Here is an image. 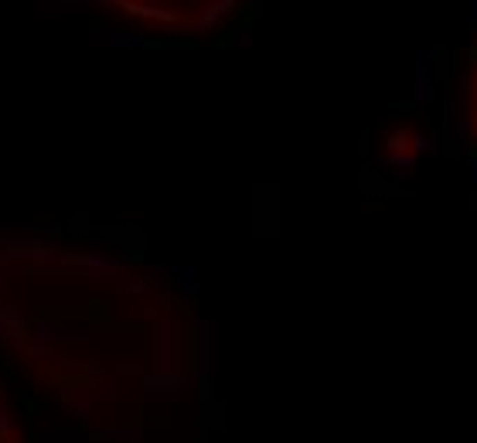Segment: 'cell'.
<instances>
[{
	"label": "cell",
	"mask_w": 477,
	"mask_h": 443,
	"mask_svg": "<svg viewBox=\"0 0 477 443\" xmlns=\"http://www.w3.org/2000/svg\"><path fill=\"white\" fill-rule=\"evenodd\" d=\"M79 341H89L85 327H62L51 318H38V321L31 324V345L55 348V345H79Z\"/></svg>",
	"instance_id": "obj_1"
},
{
	"label": "cell",
	"mask_w": 477,
	"mask_h": 443,
	"mask_svg": "<svg viewBox=\"0 0 477 443\" xmlns=\"http://www.w3.org/2000/svg\"><path fill=\"white\" fill-rule=\"evenodd\" d=\"M24 331H28V318L0 297V345H7L14 351L24 348Z\"/></svg>",
	"instance_id": "obj_2"
},
{
	"label": "cell",
	"mask_w": 477,
	"mask_h": 443,
	"mask_svg": "<svg viewBox=\"0 0 477 443\" xmlns=\"http://www.w3.org/2000/svg\"><path fill=\"white\" fill-rule=\"evenodd\" d=\"M238 3H242V0H208V3L201 7V14L191 21V28H195V31H215L229 14H236Z\"/></svg>",
	"instance_id": "obj_3"
},
{
	"label": "cell",
	"mask_w": 477,
	"mask_h": 443,
	"mask_svg": "<svg viewBox=\"0 0 477 443\" xmlns=\"http://www.w3.org/2000/svg\"><path fill=\"white\" fill-rule=\"evenodd\" d=\"M433 76H437V65H433V51H416V99H433Z\"/></svg>",
	"instance_id": "obj_4"
},
{
	"label": "cell",
	"mask_w": 477,
	"mask_h": 443,
	"mask_svg": "<svg viewBox=\"0 0 477 443\" xmlns=\"http://www.w3.org/2000/svg\"><path fill=\"white\" fill-rule=\"evenodd\" d=\"M147 44H150V38L144 28H123L110 41V48H147Z\"/></svg>",
	"instance_id": "obj_5"
},
{
	"label": "cell",
	"mask_w": 477,
	"mask_h": 443,
	"mask_svg": "<svg viewBox=\"0 0 477 443\" xmlns=\"http://www.w3.org/2000/svg\"><path fill=\"white\" fill-rule=\"evenodd\" d=\"M171 277H177V283H181V290L191 297L195 290H198V277H201V270L198 266H174L171 270Z\"/></svg>",
	"instance_id": "obj_6"
},
{
	"label": "cell",
	"mask_w": 477,
	"mask_h": 443,
	"mask_svg": "<svg viewBox=\"0 0 477 443\" xmlns=\"http://www.w3.org/2000/svg\"><path fill=\"white\" fill-rule=\"evenodd\" d=\"M17 426H21V419H17L7 406L0 403V440H10V437L17 433Z\"/></svg>",
	"instance_id": "obj_7"
},
{
	"label": "cell",
	"mask_w": 477,
	"mask_h": 443,
	"mask_svg": "<svg viewBox=\"0 0 477 443\" xmlns=\"http://www.w3.org/2000/svg\"><path fill=\"white\" fill-rule=\"evenodd\" d=\"M113 256H116V263H119V266H123V273L144 263V252H140V249H116Z\"/></svg>",
	"instance_id": "obj_8"
},
{
	"label": "cell",
	"mask_w": 477,
	"mask_h": 443,
	"mask_svg": "<svg viewBox=\"0 0 477 443\" xmlns=\"http://www.w3.org/2000/svg\"><path fill=\"white\" fill-rule=\"evenodd\" d=\"M116 290H119V293H147V290H150V283L140 280V277H119Z\"/></svg>",
	"instance_id": "obj_9"
},
{
	"label": "cell",
	"mask_w": 477,
	"mask_h": 443,
	"mask_svg": "<svg viewBox=\"0 0 477 443\" xmlns=\"http://www.w3.org/2000/svg\"><path fill=\"white\" fill-rule=\"evenodd\" d=\"M35 14H38L41 21H48V17H58L62 14V0H35Z\"/></svg>",
	"instance_id": "obj_10"
},
{
	"label": "cell",
	"mask_w": 477,
	"mask_h": 443,
	"mask_svg": "<svg viewBox=\"0 0 477 443\" xmlns=\"http://www.w3.org/2000/svg\"><path fill=\"white\" fill-rule=\"evenodd\" d=\"M252 28L249 24H242V28H236L232 31V48H252Z\"/></svg>",
	"instance_id": "obj_11"
},
{
	"label": "cell",
	"mask_w": 477,
	"mask_h": 443,
	"mask_svg": "<svg viewBox=\"0 0 477 443\" xmlns=\"http://www.w3.org/2000/svg\"><path fill=\"white\" fill-rule=\"evenodd\" d=\"M96 7V0H62V10H89Z\"/></svg>",
	"instance_id": "obj_12"
},
{
	"label": "cell",
	"mask_w": 477,
	"mask_h": 443,
	"mask_svg": "<svg viewBox=\"0 0 477 443\" xmlns=\"http://www.w3.org/2000/svg\"><path fill=\"white\" fill-rule=\"evenodd\" d=\"M69 416L72 419H89V403H69Z\"/></svg>",
	"instance_id": "obj_13"
},
{
	"label": "cell",
	"mask_w": 477,
	"mask_h": 443,
	"mask_svg": "<svg viewBox=\"0 0 477 443\" xmlns=\"http://www.w3.org/2000/svg\"><path fill=\"white\" fill-rule=\"evenodd\" d=\"M10 277H14V266H10V263H0V297H3V286H7Z\"/></svg>",
	"instance_id": "obj_14"
},
{
	"label": "cell",
	"mask_w": 477,
	"mask_h": 443,
	"mask_svg": "<svg viewBox=\"0 0 477 443\" xmlns=\"http://www.w3.org/2000/svg\"><path fill=\"white\" fill-rule=\"evenodd\" d=\"M249 17H252V21L263 17V0H249Z\"/></svg>",
	"instance_id": "obj_15"
},
{
	"label": "cell",
	"mask_w": 477,
	"mask_h": 443,
	"mask_svg": "<svg viewBox=\"0 0 477 443\" xmlns=\"http://www.w3.org/2000/svg\"><path fill=\"white\" fill-rule=\"evenodd\" d=\"M389 147H392V150H402V147H406V133H392V137H389Z\"/></svg>",
	"instance_id": "obj_16"
},
{
	"label": "cell",
	"mask_w": 477,
	"mask_h": 443,
	"mask_svg": "<svg viewBox=\"0 0 477 443\" xmlns=\"http://www.w3.org/2000/svg\"><path fill=\"white\" fill-rule=\"evenodd\" d=\"M471 28H477V0H471Z\"/></svg>",
	"instance_id": "obj_17"
},
{
	"label": "cell",
	"mask_w": 477,
	"mask_h": 443,
	"mask_svg": "<svg viewBox=\"0 0 477 443\" xmlns=\"http://www.w3.org/2000/svg\"><path fill=\"white\" fill-rule=\"evenodd\" d=\"M96 3H103V7H113V3H119V0H96Z\"/></svg>",
	"instance_id": "obj_18"
},
{
	"label": "cell",
	"mask_w": 477,
	"mask_h": 443,
	"mask_svg": "<svg viewBox=\"0 0 477 443\" xmlns=\"http://www.w3.org/2000/svg\"><path fill=\"white\" fill-rule=\"evenodd\" d=\"M144 3H157V7H160V3H167V0H144Z\"/></svg>",
	"instance_id": "obj_19"
}]
</instances>
